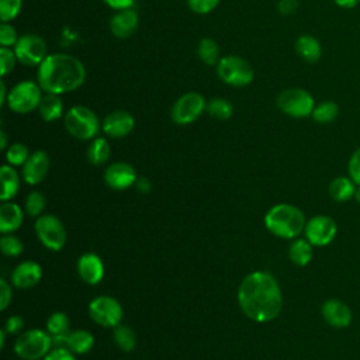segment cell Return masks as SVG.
Masks as SVG:
<instances>
[{"instance_id":"obj_4","label":"cell","mask_w":360,"mask_h":360,"mask_svg":"<svg viewBox=\"0 0 360 360\" xmlns=\"http://www.w3.org/2000/svg\"><path fill=\"white\" fill-rule=\"evenodd\" d=\"M63 125L73 138L80 141L94 139L101 129L100 118L86 105L70 107L63 115Z\"/></svg>"},{"instance_id":"obj_9","label":"cell","mask_w":360,"mask_h":360,"mask_svg":"<svg viewBox=\"0 0 360 360\" xmlns=\"http://www.w3.org/2000/svg\"><path fill=\"white\" fill-rule=\"evenodd\" d=\"M13 49L18 63L28 68H38L48 56V46L45 39L41 35L32 32L22 34Z\"/></svg>"},{"instance_id":"obj_22","label":"cell","mask_w":360,"mask_h":360,"mask_svg":"<svg viewBox=\"0 0 360 360\" xmlns=\"http://www.w3.org/2000/svg\"><path fill=\"white\" fill-rule=\"evenodd\" d=\"M294 48H295L297 55H298L302 60H305V62H308V63H315V62H318V60L321 59V56H322V46H321V42H319L315 37H312V35H309V34H302V35H300V37L295 39Z\"/></svg>"},{"instance_id":"obj_42","label":"cell","mask_w":360,"mask_h":360,"mask_svg":"<svg viewBox=\"0 0 360 360\" xmlns=\"http://www.w3.org/2000/svg\"><path fill=\"white\" fill-rule=\"evenodd\" d=\"M11 297H13V292H11V287L10 284L6 281V278H1L0 280V309L4 311L8 304L11 302Z\"/></svg>"},{"instance_id":"obj_10","label":"cell","mask_w":360,"mask_h":360,"mask_svg":"<svg viewBox=\"0 0 360 360\" xmlns=\"http://www.w3.org/2000/svg\"><path fill=\"white\" fill-rule=\"evenodd\" d=\"M205 107L207 101L202 94L198 91H187L174 101L170 117L177 125H188L201 117Z\"/></svg>"},{"instance_id":"obj_23","label":"cell","mask_w":360,"mask_h":360,"mask_svg":"<svg viewBox=\"0 0 360 360\" xmlns=\"http://www.w3.org/2000/svg\"><path fill=\"white\" fill-rule=\"evenodd\" d=\"M38 111L41 118L46 122H52L62 118L65 115V111H63V101L60 96L52 94V93H44L41 103L38 105Z\"/></svg>"},{"instance_id":"obj_6","label":"cell","mask_w":360,"mask_h":360,"mask_svg":"<svg viewBox=\"0 0 360 360\" xmlns=\"http://www.w3.org/2000/svg\"><path fill=\"white\" fill-rule=\"evenodd\" d=\"M44 90L34 80H22L14 84L8 93L6 105L15 114H28L38 108Z\"/></svg>"},{"instance_id":"obj_16","label":"cell","mask_w":360,"mask_h":360,"mask_svg":"<svg viewBox=\"0 0 360 360\" xmlns=\"http://www.w3.org/2000/svg\"><path fill=\"white\" fill-rule=\"evenodd\" d=\"M135 169L125 162H115L104 172V180L108 187L114 190H125L136 181Z\"/></svg>"},{"instance_id":"obj_11","label":"cell","mask_w":360,"mask_h":360,"mask_svg":"<svg viewBox=\"0 0 360 360\" xmlns=\"http://www.w3.org/2000/svg\"><path fill=\"white\" fill-rule=\"evenodd\" d=\"M89 315L97 325L105 328H115L121 323L124 311L121 304L115 298L108 295H100L90 302Z\"/></svg>"},{"instance_id":"obj_29","label":"cell","mask_w":360,"mask_h":360,"mask_svg":"<svg viewBox=\"0 0 360 360\" xmlns=\"http://www.w3.org/2000/svg\"><path fill=\"white\" fill-rule=\"evenodd\" d=\"M197 55L200 60L208 66H217L219 59L222 58L219 55V46L215 39L212 38H201L197 46Z\"/></svg>"},{"instance_id":"obj_44","label":"cell","mask_w":360,"mask_h":360,"mask_svg":"<svg viewBox=\"0 0 360 360\" xmlns=\"http://www.w3.org/2000/svg\"><path fill=\"white\" fill-rule=\"evenodd\" d=\"M24 326V319L18 315H11L7 322H6V326H4V330L7 333H18Z\"/></svg>"},{"instance_id":"obj_31","label":"cell","mask_w":360,"mask_h":360,"mask_svg":"<svg viewBox=\"0 0 360 360\" xmlns=\"http://www.w3.org/2000/svg\"><path fill=\"white\" fill-rule=\"evenodd\" d=\"M339 115V105L335 101L326 100L315 105L311 117L318 124H329L336 120Z\"/></svg>"},{"instance_id":"obj_36","label":"cell","mask_w":360,"mask_h":360,"mask_svg":"<svg viewBox=\"0 0 360 360\" xmlns=\"http://www.w3.org/2000/svg\"><path fill=\"white\" fill-rule=\"evenodd\" d=\"M0 249L6 256L15 257L22 252L24 246H22V242L17 236L10 235V233H3V236L0 239Z\"/></svg>"},{"instance_id":"obj_34","label":"cell","mask_w":360,"mask_h":360,"mask_svg":"<svg viewBox=\"0 0 360 360\" xmlns=\"http://www.w3.org/2000/svg\"><path fill=\"white\" fill-rule=\"evenodd\" d=\"M30 158L28 148L21 142L11 143L6 150V160L11 166H22Z\"/></svg>"},{"instance_id":"obj_25","label":"cell","mask_w":360,"mask_h":360,"mask_svg":"<svg viewBox=\"0 0 360 360\" xmlns=\"http://www.w3.org/2000/svg\"><path fill=\"white\" fill-rule=\"evenodd\" d=\"M0 179H1V201L11 200L20 187V177L17 172L13 169L11 165H3L0 169Z\"/></svg>"},{"instance_id":"obj_14","label":"cell","mask_w":360,"mask_h":360,"mask_svg":"<svg viewBox=\"0 0 360 360\" xmlns=\"http://www.w3.org/2000/svg\"><path fill=\"white\" fill-rule=\"evenodd\" d=\"M135 127V118L125 110H114L108 112L103 122L101 129L110 138H124L132 132Z\"/></svg>"},{"instance_id":"obj_1","label":"cell","mask_w":360,"mask_h":360,"mask_svg":"<svg viewBox=\"0 0 360 360\" xmlns=\"http://www.w3.org/2000/svg\"><path fill=\"white\" fill-rule=\"evenodd\" d=\"M238 302L252 321L264 323L276 319L283 307V295L277 280L267 271L248 274L238 288Z\"/></svg>"},{"instance_id":"obj_48","label":"cell","mask_w":360,"mask_h":360,"mask_svg":"<svg viewBox=\"0 0 360 360\" xmlns=\"http://www.w3.org/2000/svg\"><path fill=\"white\" fill-rule=\"evenodd\" d=\"M8 93H10V90H7V86H6L4 80H1V82H0V105H1V107L6 105Z\"/></svg>"},{"instance_id":"obj_13","label":"cell","mask_w":360,"mask_h":360,"mask_svg":"<svg viewBox=\"0 0 360 360\" xmlns=\"http://www.w3.org/2000/svg\"><path fill=\"white\" fill-rule=\"evenodd\" d=\"M304 233L305 239L312 246H326L335 239L338 233V225L335 219L328 215H315L307 221Z\"/></svg>"},{"instance_id":"obj_38","label":"cell","mask_w":360,"mask_h":360,"mask_svg":"<svg viewBox=\"0 0 360 360\" xmlns=\"http://www.w3.org/2000/svg\"><path fill=\"white\" fill-rule=\"evenodd\" d=\"M45 197L42 193L39 191H32L28 194L27 200H25V211L28 215L31 217H37L39 215L44 208H45Z\"/></svg>"},{"instance_id":"obj_32","label":"cell","mask_w":360,"mask_h":360,"mask_svg":"<svg viewBox=\"0 0 360 360\" xmlns=\"http://www.w3.org/2000/svg\"><path fill=\"white\" fill-rule=\"evenodd\" d=\"M112 338L115 345L124 352H131L136 345V336L128 325H122V323L117 325L114 328Z\"/></svg>"},{"instance_id":"obj_20","label":"cell","mask_w":360,"mask_h":360,"mask_svg":"<svg viewBox=\"0 0 360 360\" xmlns=\"http://www.w3.org/2000/svg\"><path fill=\"white\" fill-rule=\"evenodd\" d=\"M77 271L84 283L97 284L104 276L103 260L96 253H84L77 260Z\"/></svg>"},{"instance_id":"obj_24","label":"cell","mask_w":360,"mask_h":360,"mask_svg":"<svg viewBox=\"0 0 360 360\" xmlns=\"http://www.w3.org/2000/svg\"><path fill=\"white\" fill-rule=\"evenodd\" d=\"M356 188H357V184L352 180V177L339 176L330 181L328 191L332 200L338 202H345L354 197Z\"/></svg>"},{"instance_id":"obj_21","label":"cell","mask_w":360,"mask_h":360,"mask_svg":"<svg viewBox=\"0 0 360 360\" xmlns=\"http://www.w3.org/2000/svg\"><path fill=\"white\" fill-rule=\"evenodd\" d=\"M24 215L22 210L18 204L11 201H4L0 207V232L1 233H11L17 231L22 224Z\"/></svg>"},{"instance_id":"obj_19","label":"cell","mask_w":360,"mask_h":360,"mask_svg":"<svg viewBox=\"0 0 360 360\" xmlns=\"http://www.w3.org/2000/svg\"><path fill=\"white\" fill-rule=\"evenodd\" d=\"M42 277V269L37 262L27 260L20 263L11 273V281L17 288H32L35 287Z\"/></svg>"},{"instance_id":"obj_3","label":"cell","mask_w":360,"mask_h":360,"mask_svg":"<svg viewBox=\"0 0 360 360\" xmlns=\"http://www.w3.org/2000/svg\"><path fill=\"white\" fill-rule=\"evenodd\" d=\"M304 212L287 202L273 205L264 215L266 228L276 236L283 239H292L298 236L305 228Z\"/></svg>"},{"instance_id":"obj_39","label":"cell","mask_w":360,"mask_h":360,"mask_svg":"<svg viewBox=\"0 0 360 360\" xmlns=\"http://www.w3.org/2000/svg\"><path fill=\"white\" fill-rule=\"evenodd\" d=\"M18 38L20 37L17 35L15 28L10 22H1L0 24V46L14 48Z\"/></svg>"},{"instance_id":"obj_51","label":"cell","mask_w":360,"mask_h":360,"mask_svg":"<svg viewBox=\"0 0 360 360\" xmlns=\"http://www.w3.org/2000/svg\"><path fill=\"white\" fill-rule=\"evenodd\" d=\"M6 330H0V347L3 349V346H4V342H6Z\"/></svg>"},{"instance_id":"obj_8","label":"cell","mask_w":360,"mask_h":360,"mask_svg":"<svg viewBox=\"0 0 360 360\" xmlns=\"http://www.w3.org/2000/svg\"><path fill=\"white\" fill-rule=\"evenodd\" d=\"M51 350L52 336L42 329H30L21 333L14 343V352L24 360L44 359Z\"/></svg>"},{"instance_id":"obj_33","label":"cell","mask_w":360,"mask_h":360,"mask_svg":"<svg viewBox=\"0 0 360 360\" xmlns=\"http://www.w3.org/2000/svg\"><path fill=\"white\" fill-rule=\"evenodd\" d=\"M46 330L51 336L69 333V318L65 312H53L46 321Z\"/></svg>"},{"instance_id":"obj_52","label":"cell","mask_w":360,"mask_h":360,"mask_svg":"<svg viewBox=\"0 0 360 360\" xmlns=\"http://www.w3.org/2000/svg\"><path fill=\"white\" fill-rule=\"evenodd\" d=\"M354 198H356V201L360 204V186H357V188H356V194H354Z\"/></svg>"},{"instance_id":"obj_41","label":"cell","mask_w":360,"mask_h":360,"mask_svg":"<svg viewBox=\"0 0 360 360\" xmlns=\"http://www.w3.org/2000/svg\"><path fill=\"white\" fill-rule=\"evenodd\" d=\"M347 172L349 177H352V180L357 186H360V146L352 153L347 165Z\"/></svg>"},{"instance_id":"obj_26","label":"cell","mask_w":360,"mask_h":360,"mask_svg":"<svg viewBox=\"0 0 360 360\" xmlns=\"http://www.w3.org/2000/svg\"><path fill=\"white\" fill-rule=\"evenodd\" d=\"M110 153L111 148L108 141L103 136H96L87 148V160L94 166H100L110 159Z\"/></svg>"},{"instance_id":"obj_49","label":"cell","mask_w":360,"mask_h":360,"mask_svg":"<svg viewBox=\"0 0 360 360\" xmlns=\"http://www.w3.org/2000/svg\"><path fill=\"white\" fill-rule=\"evenodd\" d=\"M336 6L342 7V8H353L354 6H357L360 3V0H333Z\"/></svg>"},{"instance_id":"obj_5","label":"cell","mask_w":360,"mask_h":360,"mask_svg":"<svg viewBox=\"0 0 360 360\" xmlns=\"http://www.w3.org/2000/svg\"><path fill=\"white\" fill-rule=\"evenodd\" d=\"M217 75L219 80L228 86L245 87L253 82L255 70L245 58L226 55L219 59L217 65Z\"/></svg>"},{"instance_id":"obj_2","label":"cell","mask_w":360,"mask_h":360,"mask_svg":"<svg viewBox=\"0 0 360 360\" xmlns=\"http://www.w3.org/2000/svg\"><path fill=\"white\" fill-rule=\"evenodd\" d=\"M86 80L82 60L69 53H51L38 66L37 82L44 93L66 94L77 90Z\"/></svg>"},{"instance_id":"obj_45","label":"cell","mask_w":360,"mask_h":360,"mask_svg":"<svg viewBox=\"0 0 360 360\" xmlns=\"http://www.w3.org/2000/svg\"><path fill=\"white\" fill-rule=\"evenodd\" d=\"M297 8H298V0H278L277 1V10H278V13H281L284 15L294 14Z\"/></svg>"},{"instance_id":"obj_17","label":"cell","mask_w":360,"mask_h":360,"mask_svg":"<svg viewBox=\"0 0 360 360\" xmlns=\"http://www.w3.org/2000/svg\"><path fill=\"white\" fill-rule=\"evenodd\" d=\"M322 316L333 328H346L352 323L353 315L350 308L338 298H329L322 304Z\"/></svg>"},{"instance_id":"obj_30","label":"cell","mask_w":360,"mask_h":360,"mask_svg":"<svg viewBox=\"0 0 360 360\" xmlns=\"http://www.w3.org/2000/svg\"><path fill=\"white\" fill-rule=\"evenodd\" d=\"M205 112L210 117H214L217 120H229L233 115V105L229 100L224 97H214L207 101Z\"/></svg>"},{"instance_id":"obj_46","label":"cell","mask_w":360,"mask_h":360,"mask_svg":"<svg viewBox=\"0 0 360 360\" xmlns=\"http://www.w3.org/2000/svg\"><path fill=\"white\" fill-rule=\"evenodd\" d=\"M110 8L118 11L124 8H131L135 3V0H103Z\"/></svg>"},{"instance_id":"obj_40","label":"cell","mask_w":360,"mask_h":360,"mask_svg":"<svg viewBox=\"0 0 360 360\" xmlns=\"http://www.w3.org/2000/svg\"><path fill=\"white\" fill-rule=\"evenodd\" d=\"M188 8L200 15H205L210 14L211 11H214L221 0H186Z\"/></svg>"},{"instance_id":"obj_50","label":"cell","mask_w":360,"mask_h":360,"mask_svg":"<svg viewBox=\"0 0 360 360\" xmlns=\"http://www.w3.org/2000/svg\"><path fill=\"white\" fill-rule=\"evenodd\" d=\"M0 138H1L0 148H1V149H6V148H7V136H6V132H4L3 129L0 131Z\"/></svg>"},{"instance_id":"obj_43","label":"cell","mask_w":360,"mask_h":360,"mask_svg":"<svg viewBox=\"0 0 360 360\" xmlns=\"http://www.w3.org/2000/svg\"><path fill=\"white\" fill-rule=\"evenodd\" d=\"M42 360H76L69 349H52Z\"/></svg>"},{"instance_id":"obj_12","label":"cell","mask_w":360,"mask_h":360,"mask_svg":"<svg viewBox=\"0 0 360 360\" xmlns=\"http://www.w3.org/2000/svg\"><path fill=\"white\" fill-rule=\"evenodd\" d=\"M35 232L44 246L51 250H60L66 243V231L63 224L55 215L45 214L35 221Z\"/></svg>"},{"instance_id":"obj_35","label":"cell","mask_w":360,"mask_h":360,"mask_svg":"<svg viewBox=\"0 0 360 360\" xmlns=\"http://www.w3.org/2000/svg\"><path fill=\"white\" fill-rule=\"evenodd\" d=\"M22 8V0H0V18L1 22L13 21Z\"/></svg>"},{"instance_id":"obj_47","label":"cell","mask_w":360,"mask_h":360,"mask_svg":"<svg viewBox=\"0 0 360 360\" xmlns=\"http://www.w3.org/2000/svg\"><path fill=\"white\" fill-rule=\"evenodd\" d=\"M135 184H136V188H138L141 193H143V194L149 193L150 188H152V184H150L149 179H146V177H138L136 181H135Z\"/></svg>"},{"instance_id":"obj_28","label":"cell","mask_w":360,"mask_h":360,"mask_svg":"<svg viewBox=\"0 0 360 360\" xmlns=\"http://www.w3.org/2000/svg\"><path fill=\"white\" fill-rule=\"evenodd\" d=\"M288 257L297 266H307L312 260V245L307 239H295L288 246Z\"/></svg>"},{"instance_id":"obj_27","label":"cell","mask_w":360,"mask_h":360,"mask_svg":"<svg viewBox=\"0 0 360 360\" xmlns=\"http://www.w3.org/2000/svg\"><path fill=\"white\" fill-rule=\"evenodd\" d=\"M93 343H94L93 335L84 329H79L68 333V349L75 354L87 353L93 347Z\"/></svg>"},{"instance_id":"obj_37","label":"cell","mask_w":360,"mask_h":360,"mask_svg":"<svg viewBox=\"0 0 360 360\" xmlns=\"http://www.w3.org/2000/svg\"><path fill=\"white\" fill-rule=\"evenodd\" d=\"M17 56L13 48L0 46V75L1 77H6L8 73L13 72L17 63Z\"/></svg>"},{"instance_id":"obj_15","label":"cell","mask_w":360,"mask_h":360,"mask_svg":"<svg viewBox=\"0 0 360 360\" xmlns=\"http://www.w3.org/2000/svg\"><path fill=\"white\" fill-rule=\"evenodd\" d=\"M139 24V15L138 13L131 8L118 10L112 14L110 18V31L111 34L118 39H127L129 38L138 28Z\"/></svg>"},{"instance_id":"obj_18","label":"cell","mask_w":360,"mask_h":360,"mask_svg":"<svg viewBox=\"0 0 360 360\" xmlns=\"http://www.w3.org/2000/svg\"><path fill=\"white\" fill-rule=\"evenodd\" d=\"M49 169V156L45 150H35L22 165V177L28 184L41 183Z\"/></svg>"},{"instance_id":"obj_7","label":"cell","mask_w":360,"mask_h":360,"mask_svg":"<svg viewBox=\"0 0 360 360\" xmlns=\"http://www.w3.org/2000/svg\"><path fill=\"white\" fill-rule=\"evenodd\" d=\"M277 108L288 117L305 118L309 117L315 108L312 94L301 87H291L283 90L276 98Z\"/></svg>"}]
</instances>
